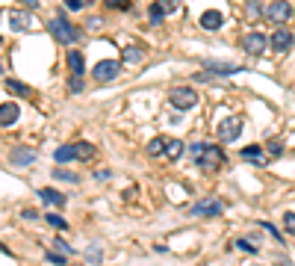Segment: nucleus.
<instances>
[{
    "label": "nucleus",
    "mask_w": 295,
    "mask_h": 266,
    "mask_svg": "<svg viewBox=\"0 0 295 266\" xmlns=\"http://www.w3.org/2000/svg\"><path fill=\"white\" fill-rule=\"evenodd\" d=\"M266 151H269L271 157H281V154H283V142L274 136V139H269V142H266Z\"/></svg>",
    "instance_id": "obj_26"
},
{
    "label": "nucleus",
    "mask_w": 295,
    "mask_h": 266,
    "mask_svg": "<svg viewBox=\"0 0 295 266\" xmlns=\"http://www.w3.org/2000/svg\"><path fill=\"white\" fill-rule=\"evenodd\" d=\"M283 228H286V234L295 237V213H283Z\"/></svg>",
    "instance_id": "obj_31"
},
{
    "label": "nucleus",
    "mask_w": 295,
    "mask_h": 266,
    "mask_svg": "<svg viewBox=\"0 0 295 266\" xmlns=\"http://www.w3.org/2000/svg\"><path fill=\"white\" fill-rule=\"evenodd\" d=\"M109 175H112V172H109V169H97V172H94V178H97V181H106Z\"/></svg>",
    "instance_id": "obj_37"
},
{
    "label": "nucleus",
    "mask_w": 295,
    "mask_h": 266,
    "mask_svg": "<svg viewBox=\"0 0 295 266\" xmlns=\"http://www.w3.org/2000/svg\"><path fill=\"white\" fill-rule=\"evenodd\" d=\"M168 104L174 109H180V112H186V109H192L198 104V92H195L192 86H174V89L168 92Z\"/></svg>",
    "instance_id": "obj_3"
},
{
    "label": "nucleus",
    "mask_w": 295,
    "mask_h": 266,
    "mask_svg": "<svg viewBox=\"0 0 295 266\" xmlns=\"http://www.w3.org/2000/svg\"><path fill=\"white\" fill-rule=\"evenodd\" d=\"M65 6H68L71 12H77V9H83V6H89V3H94V0H62Z\"/></svg>",
    "instance_id": "obj_29"
},
{
    "label": "nucleus",
    "mask_w": 295,
    "mask_h": 266,
    "mask_svg": "<svg viewBox=\"0 0 295 266\" xmlns=\"http://www.w3.org/2000/svg\"><path fill=\"white\" fill-rule=\"evenodd\" d=\"M68 71H71V77H80L83 71H86V60H83V53L80 50H71L68 53Z\"/></svg>",
    "instance_id": "obj_16"
},
{
    "label": "nucleus",
    "mask_w": 295,
    "mask_h": 266,
    "mask_svg": "<svg viewBox=\"0 0 295 266\" xmlns=\"http://www.w3.org/2000/svg\"><path fill=\"white\" fill-rule=\"evenodd\" d=\"M38 198L45 201V204H53V207H65V195L56 193V189H38Z\"/></svg>",
    "instance_id": "obj_17"
},
{
    "label": "nucleus",
    "mask_w": 295,
    "mask_h": 266,
    "mask_svg": "<svg viewBox=\"0 0 295 266\" xmlns=\"http://www.w3.org/2000/svg\"><path fill=\"white\" fill-rule=\"evenodd\" d=\"M292 42H295L292 33H289V30H283V27H278V30L269 36V48L274 50V53H286V50L292 48Z\"/></svg>",
    "instance_id": "obj_7"
},
{
    "label": "nucleus",
    "mask_w": 295,
    "mask_h": 266,
    "mask_svg": "<svg viewBox=\"0 0 295 266\" xmlns=\"http://www.w3.org/2000/svg\"><path fill=\"white\" fill-rule=\"evenodd\" d=\"M260 228H263V231H269V234H271V237H274V240H278V242H283V234H281V231H278V228H274L271 222H260Z\"/></svg>",
    "instance_id": "obj_30"
},
{
    "label": "nucleus",
    "mask_w": 295,
    "mask_h": 266,
    "mask_svg": "<svg viewBox=\"0 0 295 266\" xmlns=\"http://www.w3.org/2000/svg\"><path fill=\"white\" fill-rule=\"evenodd\" d=\"M47 260H50V263H65V254H53V252H47Z\"/></svg>",
    "instance_id": "obj_36"
},
{
    "label": "nucleus",
    "mask_w": 295,
    "mask_h": 266,
    "mask_svg": "<svg viewBox=\"0 0 295 266\" xmlns=\"http://www.w3.org/2000/svg\"><path fill=\"white\" fill-rule=\"evenodd\" d=\"M160 6H163V12L168 15V12H177L180 9V0H156Z\"/></svg>",
    "instance_id": "obj_28"
},
{
    "label": "nucleus",
    "mask_w": 295,
    "mask_h": 266,
    "mask_svg": "<svg viewBox=\"0 0 295 266\" xmlns=\"http://www.w3.org/2000/svg\"><path fill=\"white\" fill-rule=\"evenodd\" d=\"M148 15H151V24H163V18H165V12H163V6H160V3H151Z\"/></svg>",
    "instance_id": "obj_25"
},
{
    "label": "nucleus",
    "mask_w": 295,
    "mask_h": 266,
    "mask_svg": "<svg viewBox=\"0 0 295 266\" xmlns=\"http://www.w3.org/2000/svg\"><path fill=\"white\" fill-rule=\"evenodd\" d=\"M266 48H269V36H263V33H248L242 39V50L251 53V56H260Z\"/></svg>",
    "instance_id": "obj_9"
},
{
    "label": "nucleus",
    "mask_w": 295,
    "mask_h": 266,
    "mask_svg": "<svg viewBox=\"0 0 295 266\" xmlns=\"http://www.w3.org/2000/svg\"><path fill=\"white\" fill-rule=\"evenodd\" d=\"M236 249H239V252H245V254H257L260 252V249H254L248 240H236Z\"/></svg>",
    "instance_id": "obj_33"
},
{
    "label": "nucleus",
    "mask_w": 295,
    "mask_h": 266,
    "mask_svg": "<svg viewBox=\"0 0 295 266\" xmlns=\"http://www.w3.org/2000/svg\"><path fill=\"white\" fill-rule=\"evenodd\" d=\"M195 166L204 172H215L224 166V151L219 145H204V151H201V157L195 160Z\"/></svg>",
    "instance_id": "obj_4"
},
{
    "label": "nucleus",
    "mask_w": 295,
    "mask_h": 266,
    "mask_svg": "<svg viewBox=\"0 0 295 266\" xmlns=\"http://www.w3.org/2000/svg\"><path fill=\"white\" fill-rule=\"evenodd\" d=\"M204 65H207L210 74H239L242 71V65H236V62H204Z\"/></svg>",
    "instance_id": "obj_15"
},
{
    "label": "nucleus",
    "mask_w": 295,
    "mask_h": 266,
    "mask_svg": "<svg viewBox=\"0 0 295 266\" xmlns=\"http://www.w3.org/2000/svg\"><path fill=\"white\" fill-rule=\"evenodd\" d=\"M121 60L130 62V65H136V62H142V48H124V53H121Z\"/></svg>",
    "instance_id": "obj_24"
},
{
    "label": "nucleus",
    "mask_w": 295,
    "mask_h": 266,
    "mask_svg": "<svg viewBox=\"0 0 295 266\" xmlns=\"http://www.w3.org/2000/svg\"><path fill=\"white\" fill-rule=\"evenodd\" d=\"M47 33L56 39L59 45H71V42H77V39H80V30L71 24L68 18H62V15H53V18L47 21Z\"/></svg>",
    "instance_id": "obj_2"
},
{
    "label": "nucleus",
    "mask_w": 295,
    "mask_h": 266,
    "mask_svg": "<svg viewBox=\"0 0 295 266\" xmlns=\"http://www.w3.org/2000/svg\"><path fill=\"white\" fill-rule=\"evenodd\" d=\"M239 133H242V116H227V119H222L219 127H215L219 142H236Z\"/></svg>",
    "instance_id": "obj_5"
},
{
    "label": "nucleus",
    "mask_w": 295,
    "mask_h": 266,
    "mask_svg": "<svg viewBox=\"0 0 295 266\" xmlns=\"http://www.w3.org/2000/svg\"><path fill=\"white\" fill-rule=\"evenodd\" d=\"M260 15H266L263 3H260V0H248L245 3V18H260Z\"/></svg>",
    "instance_id": "obj_22"
},
{
    "label": "nucleus",
    "mask_w": 295,
    "mask_h": 266,
    "mask_svg": "<svg viewBox=\"0 0 295 266\" xmlns=\"http://www.w3.org/2000/svg\"><path fill=\"white\" fill-rule=\"evenodd\" d=\"M47 225H53V228H59V231L68 228V222H65L62 216H56V213H47Z\"/></svg>",
    "instance_id": "obj_27"
},
{
    "label": "nucleus",
    "mask_w": 295,
    "mask_h": 266,
    "mask_svg": "<svg viewBox=\"0 0 295 266\" xmlns=\"http://www.w3.org/2000/svg\"><path fill=\"white\" fill-rule=\"evenodd\" d=\"M18 116H21L18 104H12V101L0 104V127H9V124H15V121H18Z\"/></svg>",
    "instance_id": "obj_13"
},
{
    "label": "nucleus",
    "mask_w": 295,
    "mask_h": 266,
    "mask_svg": "<svg viewBox=\"0 0 295 266\" xmlns=\"http://www.w3.org/2000/svg\"><path fill=\"white\" fill-rule=\"evenodd\" d=\"M35 163V151L33 148H15L9 154V166H15V169H21V166H33Z\"/></svg>",
    "instance_id": "obj_12"
},
{
    "label": "nucleus",
    "mask_w": 295,
    "mask_h": 266,
    "mask_svg": "<svg viewBox=\"0 0 295 266\" xmlns=\"http://www.w3.org/2000/svg\"><path fill=\"white\" fill-rule=\"evenodd\" d=\"M239 157L245 160V163H254V166H266L271 157H266V151L260 145H245L242 151H239Z\"/></svg>",
    "instance_id": "obj_11"
},
{
    "label": "nucleus",
    "mask_w": 295,
    "mask_h": 266,
    "mask_svg": "<svg viewBox=\"0 0 295 266\" xmlns=\"http://www.w3.org/2000/svg\"><path fill=\"white\" fill-rule=\"evenodd\" d=\"M53 249H59V252L65 254V257H68V254L74 252V249H71V245H68V242H65V240H53Z\"/></svg>",
    "instance_id": "obj_35"
},
{
    "label": "nucleus",
    "mask_w": 295,
    "mask_h": 266,
    "mask_svg": "<svg viewBox=\"0 0 295 266\" xmlns=\"http://www.w3.org/2000/svg\"><path fill=\"white\" fill-rule=\"evenodd\" d=\"M3 86H6V92H12V95H24V98L30 95V86L21 83V80H6Z\"/></svg>",
    "instance_id": "obj_20"
},
{
    "label": "nucleus",
    "mask_w": 295,
    "mask_h": 266,
    "mask_svg": "<svg viewBox=\"0 0 295 266\" xmlns=\"http://www.w3.org/2000/svg\"><path fill=\"white\" fill-rule=\"evenodd\" d=\"M53 178H56V181H65V183H77V181H80V178H77L74 172L62 169V166H56V169H53Z\"/></svg>",
    "instance_id": "obj_23"
},
{
    "label": "nucleus",
    "mask_w": 295,
    "mask_h": 266,
    "mask_svg": "<svg viewBox=\"0 0 295 266\" xmlns=\"http://www.w3.org/2000/svg\"><path fill=\"white\" fill-rule=\"evenodd\" d=\"M0 252L6 254V257H12V252H9V249H6V245H3V242H0Z\"/></svg>",
    "instance_id": "obj_39"
},
{
    "label": "nucleus",
    "mask_w": 295,
    "mask_h": 266,
    "mask_svg": "<svg viewBox=\"0 0 295 266\" xmlns=\"http://www.w3.org/2000/svg\"><path fill=\"white\" fill-rule=\"evenodd\" d=\"M165 142H168L165 136H156V139H151V142H148V154H151V157H160V154H165Z\"/></svg>",
    "instance_id": "obj_21"
},
{
    "label": "nucleus",
    "mask_w": 295,
    "mask_h": 266,
    "mask_svg": "<svg viewBox=\"0 0 295 266\" xmlns=\"http://www.w3.org/2000/svg\"><path fill=\"white\" fill-rule=\"evenodd\" d=\"M118 71H121V65H118L115 60H104V62H97V65H94L92 77L97 80V83H106V80H115Z\"/></svg>",
    "instance_id": "obj_8"
},
{
    "label": "nucleus",
    "mask_w": 295,
    "mask_h": 266,
    "mask_svg": "<svg viewBox=\"0 0 295 266\" xmlns=\"http://www.w3.org/2000/svg\"><path fill=\"white\" fill-rule=\"evenodd\" d=\"M24 6H30V9H35V6H38V0H21Z\"/></svg>",
    "instance_id": "obj_38"
},
{
    "label": "nucleus",
    "mask_w": 295,
    "mask_h": 266,
    "mask_svg": "<svg viewBox=\"0 0 295 266\" xmlns=\"http://www.w3.org/2000/svg\"><path fill=\"white\" fill-rule=\"evenodd\" d=\"M266 18H269L271 24L281 27L283 21H289V18H292V3H289V0H274V3H269Z\"/></svg>",
    "instance_id": "obj_6"
},
{
    "label": "nucleus",
    "mask_w": 295,
    "mask_h": 266,
    "mask_svg": "<svg viewBox=\"0 0 295 266\" xmlns=\"http://www.w3.org/2000/svg\"><path fill=\"white\" fill-rule=\"evenodd\" d=\"M101 257H104L101 249H89V252H86V260H89V263H101Z\"/></svg>",
    "instance_id": "obj_34"
},
{
    "label": "nucleus",
    "mask_w": 295,
    "mask_h": 266,
    "mask_svg": "<svg viewBox=\"0 0 295 266\" xmlns=\"http://www.w3.org/2000/svg\"><path fill=\"white\" fill-rule=\"evenodd\" d=\"M0 71H3V65H0Z\"/></svg>",
    "instance_id": "obj_42"
},
{
    "label": "nucleus",
    "mask_w": 295,
    "mask_h": 266,
    "mask_svg": "<svg viewBox=\"0 0 295 266\" xmlns=\"http://www.w3.org/2000/svg\"><path fill=\"white\" fill-rule=\"evenodd\" d=\"M0 48H3V39H0Z\"/></svg>",
    "instance_id": "obj_41"
},
{
    "label": "nucleus",
    "mask_w": 295,
    "mask_h": 266,
    "mask_svg": "<svg viewBox=\"0 0 295 266\" xmlns=\"http://www.w3.org/2000/svg\"><path fill=\"white\" fill-rule=\"evenodd\" d=\"M106 3H109V6H115V3H118V0H106Z\"/></svg>",
    "instance_id": "obj_40"
},
{
    "label": "nucleus",
    "mask_w": 295,
    "mask_h": 266,
    "mask_svg": "<svg viewBox=\"0 0 295 266\" xmlns=\"http://www.w3.org/2000/svg\"><path fill=\"white\" fill-rule=\"evenodd\" d=\"M222 210H224L222 198H204V201H198L189 213H192V216H219Z\"/></svg>",
    "instance_id": "obj_10"
},
{
    "label": "nucleus",
    "mask_w": 295,
    "mask_h": 266,
    "mask_svg": "<svg viewBox=\"0 0 295 266\" xmlns=\"http://www.w3.org/2000/svg\"><path fill=\"white\" fill-rule=\"evenodd\" d=\"M183 151H186V145H183L180 139H168V142H165V157L168 160H180Z\"/></svg>",
    "instance_id": "obj_18"
},
{
    "label": "nucleus",
    "mask_w": 295,
    "mask_h": 266,
    "mask_svg": "<svg viewBox=\"0 0 295 266\" xmlns=\"http://www.w3.org/2000/svg\"><path fill=\"white\" fill-rule=\"evenodd\" d=\"M222 24H224V15L219 9H207V12L201 15V27L204 30H219Z\"/></svg>",
    "instance_id": "obj_14"
},
{
    "label": "nucleus",
    "mask_w": 295,
    "mask_h": 266,
    "mask_svg": "<svg viewBox=\"0 0 295 266\" xmlns=\"http://www.w3.org/2000/svg\"><path fill=\"white\" fill-rule=\"evenodd\" d=\"M83 89H86V86H83V80H80V77H71V80H68V92H74V95H80Z\"/></svg>",
    "instance_id": "obj_32"
},
{
    "label": "nucleus",
    "mask_w": 295,
    "mask_h": 266,
    "mask_svg": "<svg viewBox=\"0 0 295 266\" xmlns=\"http://www.w3.org/2000/svg\"><path fill=\"white\" fill-rule=\"evenodd\" d=\"M53 157H56L59 166H62V163H71V160H80V163H86V160L97 157V148H94L92 142H68V145H59Z\"/></svg>",
    "instance_id": "obj_1"
},
{
    "label": "nucleus",
    "mask_w": 295,
    "mask_h": 266,
    "mask_svg": "<svg viewBox=\"0 0 295 266\" xmlns=\"http://www.w3.org/2000/svg\"><path fill=\"white\" fill-rule=\"evenodd\" d=\"M9 27L21 33V30H27V27H30V18H27L24 12H9Z\"/></svg>",
    "instance_id": "obj_19"
}]
</instances>
